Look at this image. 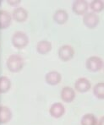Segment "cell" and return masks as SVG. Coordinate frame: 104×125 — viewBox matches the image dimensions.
<instances>
[{
  "label": "cell",
  "instance_id": "3",
  "mask_svg": "<svg viewBox=\"0 0 104 125\" xmlns=\"http://www.w3.org/2000/svg\"><path fill=\"white\" fill-rule=\"evenodd\" d=\"M85 67L91 72H99L103 68V61L100 57L92 56L86 59Z\"/></svg>",
  "mask_w": 104,
  "mask_h": 125
},
{
  "label": "cell",
  "instance_id": "2",
  "mask_svg": "<svg viewBox=\"0 0 104 125\" xmlns=\"http://www.w3.org/2000/svg\"><path fill=\"white\" fill-rule=\"evenodd\" d=\"M11 41L15 48L23 49L29 44V37L23 31H16L12 36Z\"/></svg>",
  "mask_w": 104,
  "mask_h": 125
},
{
  "label": "cell",
  "instance_id": "13",
  "mask_svg": "<svg viewBox=\"0 0 104 125\" xmlns=\"http://www.w3.org/2000/svg\"><path fill=\"white\" fill-rule=\"evenodd\" d=\"M36 48V52L39 54H47L52 50V43L50 42L47 41V40H42V41L37 42Z\"/></svg>",
  "mask_w": 104,
  "mask_h": 125
},
{
  "label": "cell",
  "instance_id": "8",
  "mask_svg": "<svg viewBox=\"0 0 104 125\" xmlns=\"http://www.w3.org/2000/svg\"><path fill=\"white\" fill-rule=\"evenodd\" d=\"M49 113L54 118H60L65 113V107L61 102H54L49 107Z\"/></svg>",
  "mask_w": 104,
  "mask_h": 125
},
{
  "label": "cell",
  "instance_id": "10",
  "mask_svg": "<svg viewBox=\"0 0 104 125\" xmlns=\"http://www.w3.org/2000/svg\"><path fill=\"white\" fill-rule=\"evenodd\" d=\"M27 17H28V12L22 7H17L13 10L12 19H14L15 21L21 23L26 21Z\"/></svg>",
  "mask_w": 104,
  "mask_h": 125
},
{
  "label": "cell",
  "instance_id": "16",
  "mask_svg": "<svg viewBox=\"0 0 104 125\" xmlns=\"http://www.w3.org/2000/svg\"><path fill=\"white\" fill-rule=\"evenodd\" d=\"M11 88V81L7 76L0 77V94L7 93Z\"/></svg>",
  "mask_w": 104,
  "mask_h": 125
},
{
  "label": "cell",
  "instance_id": "20",
  "mask_svg": "<svg viewBox=\"0 0 104 125\" xmlns=\"http://www.w3.org/2000/svg\"><path fill=\"white\" fill-rule=\"evenodd\" d=\"M7 3L11 6H17L21 3V0H7Z\"/></svg>",
  "mask_w": 104,
  "mask_h": 125
},
{
  "label": "cell",
  "instance_id": "21",
  "mask_svg": "<svg viewBox=\"0 0 104 125\" xmlns=\"http://www.w3.org/2000/svg\"><path fill=\"white\" fill-rule=\"evenodd\" d=\"M104 124V117H101L99 120H97L96 125H103Z\"/></svg>",
  "mask_w": 104,
  "mask_h": 125
},
{
  "label": "cell",
  "instance_id": "14",
  "mask_svg": "<svg viewBox=\"0 0 104 125\" xmlns=\"http://www.w3.org/2000/svg\"><path fill=\"white\" fill-rule=\"evenodd\" d=\"M12 112L8 106H0V124H7L12 119Z\"/></svg>",
  "mask_w": 104,
  "mask_h": 125
},
{
  "label": "cell",
  "instance_id": "19",
  "mask_svg": "<svg viewBox=\"0 0 104 125\" xmlns=\"http://www.w3.org/2000/svg\"><path fill=\"white\" fill-rule=\"evenodd\" d=\"M89 7H90V9L92 10V13L96 14V13H100L103 10L104 3L101 0H93V1H92L90 3Z\"/></svg>",
  "mask_w": 104,
  "mask_h": 125
},
{
  "label": "cell",
  "instance_id": "6",
  "mask_svg": "<svg viewBox=\"0 0 104 125\" xmlns=\"http://www.w3.org/2000/svg\"><path fill=\"white\" fill-rule=\"evenodd\" d=\"M89 4L85 0H76L73 3L72 10L77 15H85L87 13Z\"/></svg>",
  "mask_w": 104,
  "mask_h": 125
},
{
  "label": "cell",
  "instance_id": "5",
  "mask_svg": "<svg viewBox=\"0 0 104 125\" xmlns=\"http://www.w3.org/2000/svg\"><path fill=\"white\" fill-rule=\"evenodd\" d=\"M100 22L99 16L92 12L86 13L83 15V24L89 29L96 28Z\"/></svg>",
  "mask_w": 104,
  "mask_h": 125
},
{
  "label": "cell",
  "instance_id": "1",
  "mask_svg": "<svg viewBox=\"0 0 104 125\" xmlns=\"http://www.w3.org/2000/svg\"><path fill=\"white\" fill-rule=\"evenodd\" d=\"M6 65L10 72L18 73L24 68L25 61H24L22 57L20 56V55L12 54L7 59Z\"/></svg>",
  "mask_w": 104,
  "mask_h": 125
},
{
  "label": "cell",
  "instance_id": "11",
  "mask_svg": "<svg viewBox=\"0 0 104 125\" xmlns=\"http://www.w3.org/2000/svg\"><path fill=\"white\" fill-rule=\"evenodd\" d=\"M62 80V76L60 74V73H58V71L52 70L48 72L45 76V80H46L47 84L49 85H57L58 84L60 83Z\"/></svg>",
  "mask_w": 104,
  "mask_h": 125
},
{
  "label": "cell",
  "instance_id": "15",
  "mask_svg": "<svg viewBox=\"0 0 104 125\" xmlns=\"http://www.w3.org/2000/svg\"><path fill=\"white\" fill-rule=\"evenodd\" d=\"M68 19L69 14L64 10H58L53 14V20L58 25H64Z\"/></svg>",
  "mask_w": 104,
  "mask_h": 125
},
{
  "label": "cell",
  "instance_id": "4",
  "mask_svg": "<svg viewBox=\"0 0 104 125\" xmlns=\"http://www.w3.org/2000/svg\"><path fill=\"white\" fill-rule=\"evenodd\" d=\"M58 58L63 62L71 60L74 56V49L69 45H63L58 49Z\"/></svg>",
  "mask_w": 104,
  "mask_h": 125
},
{
  "label": "cell",
  "instance_id": "9",
  "mask_svg": "<svg viewBox=\"0 0 104 125\" xmlns=\"http://www.w3.org/2000/svg\"><path fill=\"white\" fill-rule=\"evenodd\" d=\"M75 91L73 88L69 87V86H65L61 90L60 92V97H61L62 101L66 103L72 102L75 98Z\"/></svg>",
  "mask_w": 104,
  "mask_h": 125
},
{
  "label": "cell",
  "instance_id": "17",
  "mask_svg": "<svg viewBox=\"0 0 104 125\" xmlns=\"http://www.w3.org/2000/svg\"><path fill=\"white\" fill-rule=\"evenodd\" d=\"M96 124H97V118L92 113H86L81 117V125H96Z\"/></svg>",
  "mask_w": 104,
  "mask_h": 125
},
{
  "label": "cell",
  "instance_id": "18",
  "mask_svg": "<svg viewBox=\"0 0 104 125\" xmlns=\"http://www.w3.org/2000/svg\"><path fill=\"white\" fill-rule=\"evenodd\" d=\"M93 94L99 100H103L104 99V83L103 82H99L96 84L93 87Z\"/></svg>",
  "mask_w": 104,
  "mask_h": 125
},
{
  "label": "cell",
  "instance_id": "12",
  "mask_svg": "<svg viewBox=\"0 0 104 125\" xmlns=\"http://www.w3.org/2000/svg\"><path fill=\"white\" fill-rule=\"evenodd\" d=\"M12 22V15L6 10H0V29H7Z\"/></svg>",
  "mask_w": 104,
  "mask_h": 125
},
{
  "label": "cell",
  "instance_id": "7",
  "mask_svg": "<svg viewBox=\"0 0 104 125\" xmlns=\"http://www.w3.org/2000/svg\"><path fill=\"white\" fill-rule=\"evenodd\" d=\"M91 87H92V84H91L90 80L85 77L77 79L74 83V89L80 93L87 92L88 91H90Z\"/></svg>",
  "mask_w": 104,
  "mask_h": 125
}]
</instances>
